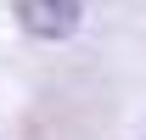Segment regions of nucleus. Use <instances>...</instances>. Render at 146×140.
Segmentation results:
<instances>
[{
	"label": "nucleus",
	"mask_w": 146,
	"mask_h": 140,
	"mask_svg": "<svg viewBox=\"0 0 146 140\" xmlns=\"http://www.w3.org/2000/svg\"><path fill=\"white\" fill-rule=\"evenodd\" d=\"M11 11L34 39H68L79 28V0H11Z\"/></svg>",
	"instance_id": "obj_1"
}]
</instances>
